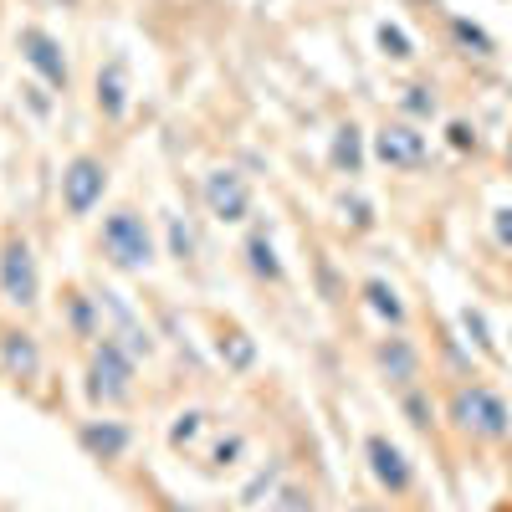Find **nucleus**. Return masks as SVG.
I'll return each instance as SVG.
<instances>
[{
    "instance_id": "1",
    "label": "nucleus",
    "mask_w": 512,
    "mask_h": 512,
    "mask_svg": "<svg viewBox=\"0 0 512 512\" xmlns=\"http://www.w3.org/2000/svg\"><path fill=\"white\" fill-rule=\"evenodd\" d=\"M98 256L118 272V277H144L159 262V241L154 226L139 205H113L103 226H98Z\"/></svg>"
},
{
    "instance_id": "2",
    "label": "nucleus",
    "mask_w": 512,
    "mask_h": 512,
    "mask_svg": "<svg viewBox=\"0 0 512 512\" xmlns=\"http://www.w3.org/2000/svg\"><path fill=\"white\" fill-rule=\"evenodd\" d=\"M139 395V359L128 354L118 338H98L88 344V364H82V400L93 410H123Z\"/></svg>"
},
{
    "instance_id": "3",
    "label": "nucleus",
    "mask_w": 512,
    "mask_h": 512,
    "mask_svg": "<svg viewBox=\"0 0 512 512\" xmlns=\"http://www.w3.org/2000/svg\"><path fill=\"white\" fill-rule=\"evenodd\" d=\"M451 425L461 436H472V441H487V446H497V441H507L512 436V405L492 390V384H456L451 390Z\"/></svg>"
},
{
    "instance_id": "4",
    "label": "nucleus",
    "mask_w": 512,
    "mask_h": 512,
    "mask_svg": "<svg viewBox=\"0 0 512 512\" xmlns=\"http://www.w3.org/2000/svg\"><path fill=\"white\" fill-rule=\"evenodd\" d=\"M0 297L21 318L41 308V262H36L31 236H21V231H11L0 241Z\"/></svg>"
},
{
    "instance_id": "5",
    "label": "nucleus",
    "mask_w": 512,
    "mask_h": 512,
    "mask_svg": "<svg viewBox=\"0 0 512 512\" xmlns=\"http://www.w3.org/2000/svg\"><path fill=\"white\" fill-rule=\"evenodd\" d=\"M108 185H113V169H108L103 154H72V159L62 164V180H57L62 210H67L72 221H88L93 210L103 205Z\"/></svg>"
},
{
    "instance_id": "6",
    "label": "nucleus",
    "mask_w": 512,
    "mask_h": 512,
    "mask_svg": "<svg viewBox=\"0 0 512 512\" xmlns=\"http://www.w3.org/2000/svg\"><path fill=\"white\" fill-rule=\"evenodd\" d=\"M16 52H21V62L31 67V77L41 82V88H52L57 98L72 88V62H67V47H62V36L57 31H47V26H21L16 31Z\"/></svg>"
},
{
    "instance_id": "7",
    "label": "nucleus",
    "mask_w": 512,
    "mask_h": 512,
    "mask_svg": "<svg viewBox=\"0 0 512 512\" xmlns=\"http://www.w3.org/2000/svg\"><path fill=\"white\" fill-rule=\"evenodd\" d=\"M200 200H205V210H210V221H221V226H241V221L251 216V205H256L251 180L241 175L236 164L205 169V175H200Z\"/></svg>"
},
{
    "instance_id": "8",
    "label": "nucleus",
    "mask_w": 512,
    "mask_h": 512,
    "mask_svg": "<svg viewBox=\"0 0 512 512\" xmlns=\"http://www.w3.org/2000/svg\"><path fill=\"white\" fill-rule=\"evenodd\" d=\"M369 154H374L379 164L400 169V175H410V169L431 164V139L420 134V123H384V128H374Z\"/></svg>"
},
{
    "instance_id": "9",
    "label": "nucleus",
    "mask_w": 512,
    "mask_h": 512,
    "mask_svg": "<svg viewBox=\"0 0 512 512\" xmlns=\"http://www.w3.org/2000/svg\"><path fill=\"white\" fill-rule=\"evenodd\" d=\"M134 441H139V431L128 420H118L113 410H93L88 420H77V446L88 451L93 461H103V466L123 461L128 451H134Z\"/></svg>"
},
{
    "instance_id": "10",
    "label": "nucleus",
    "mask_w": 512,
    "mask_h": 512,
    "mask_svg": "<svg viewBox=\"0 0 512 512\" xmlns=\"http://www.w3.org/2000/svg\"><path fill=\"white\" fill-rule=\"evenodd\" d=\"M364 461H369V477L384 497H405L415 487V461L390 441V436H364Z\"/></svg>"
},
{
    "instance_id": "11",
    "label": "nucleus",
    "mask_w": 512,
    "mask_h": 512,
    "mask_svg": "<svg viewBox=\"0 0 512 512\" xmlns=\"http://www.w3.org/2000/svg\"><path fill=\"white\" fill-rule=\"evenodd\" d=\"M93 108L108 128H118L134 108V72H128V57H108L93 77Z\"/></svg>"
},
{
    "instance_id": "12",
    "label": "nucleus",
    "mask_w": 512,
    "mask_h": 512,
    "mask_svg": "<svg viewBox=\"0 0 512 512\" xmlns=\"http://www.w3.org/2000/svg\"><path fill=\"white\" fill-rule=\"evenodd\" d=\"M374 369L384 374V384H395V390H415L420 369H425V354L415 349V338H405L395 328V333H384L374 344Z\"/></svg>"
},
{
    "instance_id": "13",
    "label": "nucleus",
    "mask_w": 512,
    "mask_h": 512,
    "mask_svg": "<svg viewBox=\"0 0 512 512\" xmlns=\"http://www.w3.org/2000/svg\"><path fill=\"white\" fill-rule=\"evenodd\" d=\"M0 369H6V379L16 384H36L41 369H47V359H41V338L21 323H6L0 328Z\"/></svg>"
},
{
    "instance_id": "14",
    "label": "nucleus",
    "mask_w": 512,
    "mask_h": 512,
    "mask_svg": "<svg viewBox=\"0 0 512 512\" xmlns=\"http://www.w3.org/2000/svg\"><path fill=\"white\" fill-rule=\"evenodd\" d=\"M57 313H62V328L77 338V344H98V338H103L98 292H88V287H67V292H62V303H57Z\"/></svg>"
},
{
    "instance_id": "15",
    "label": "nucleus",
    "mask_w": 512,
    "mask_h": 512,
    "mask_svg": "<svg viewBox=\"0 0 512 512\" xmlns=\"http://www.w3.org/2000/svg\"><path fill=\"white\" fill-rule=\"evenodd\" d=\"M241 267L256 277V282H287V262H282V251H277V241H272V231L267 226H251L246 231V241H241Z\"/></svg>"
},
{
    "instance_id": "16",
    "label": "nucleus",
    "mask_w": 512,
    "mask_h": 512,
    "mask_svg": "<svg viewBox=\"0 0 512 512\" xmlns=\"http://www.w3.org/2000/svg\"><path fill=\"white\" fill-rule=\"evenodd\" d=\"M282 477H287V461L282 456H272V461H262L251 472V482L236 492V507H246V512H256V507H267L272 497H277V487H282Z\"/></svg>"
},
{
    "instance_id": "17",
    "label": "nucleus",
    "mask_w": 512,
    "mask_h": 512,
    "mask_svg": "<svg viewBox=\"0 0 512 512\" xmlns=\"http://www.w3.org/2000/svg\"><path fill=\"white\" fill-rule=\"evenodd\" d=\"M328 159H333L338 175H349V180H354V175H364V159H369V149H364V128H359V123H338Z\"/></svg>"
},
{
    "instance_id": "18",
    "label": "nucleus",
    "mask_w": 512,
    "mask_h": 512,
    "mask_svg": "<svg viewBox=\"0 0 512 512\" xmlns=\"http://www.w3.org/2000/svg\"><path fill=\"white\" fill-rule=\"evenodd\" d=\"M364 308L379 318V323H390V328H405V297H400V287L395 282H384V277H369L364 287Z\"/></svg>"
},
{
    "instance_id": "19",
    "label": "nucleus",
    "mask_w": 512,
    "mask_h": 512,
    "mask_svg": "<svg viewBox=\"0 0 512 512\" xmlns=\"http://www.w3.org/2000/svg\"><path fill=\"white\" fill-rule=\"evenodd\" d=\"M216 354H221V364H226L231 374H246V369L256 364V338H251V333H241V328H221Z\"/></svg>"
},
{
    "instance_id": "20",
    "label": "nucleus",
    "mask_w": 512,
    "mask_h": 512,
    "mask_svg": "<svg viewBox=\"0 0 512 512\" xmlns=\"http://www.w3.org/2000/svg\"><path fill=\"white\" fill-rule=\"evenodd\" d=\"M400 113H405L410 123H431V118H441L436 82H410V88H400Z\"/></svg>"
},
{
    "instance_id": "21",
    "label": "nucleus",
    "mask_w": 512,
    "mask_h": 512,
    "mask_svg": "<svg viewBox=\"0 0 512 512\" xmlns=\"http://www.w3.org/2000/svg\"><path fill=\"white\" fill-rule=\"evenodd\" d=\"M205 431H210V415H205L200 405L180 410V415H175V425H169V451H195Z\"/></svg>"
},
{
    "instance_id": "22",
    "label": "nucleus",
    "mask_w": 512,
    "mask_h": 512,
    "mask_svg": "<svg viewBox=\"0 0 512 512\" xmlns=\"http://www.w3.org/2000/svg\"><path fill=\"white\" fill-rule=\"evenodd\" d=\"M164 246H169V256L185 267V262H195V231L175 216V210H164Z\"/></svg>"
},
{
    "instance_id": "23",
    "label": "nucleus",
    "mask_w": 512,
    "mask_h": 512,
    "mask_svg": "<svg viewBox=\"0 0 512 512\" xmlns=\"http://www.w3.org/2000/svg\"><path fill=\"white\" fill-rule=\"evenodd\" d=\"M374 41H379V52L390 57V62H410V57H415V41H410V31H405L400 21H379Z\"/></svg>"
},
{
    "instance_id": "24",
    "label": "nucleus",
    "mask_w": 512,
    "mask_h": 512,
    "mask_svg": "<svg viewBox=\"0 0 512 512\" xmlns=\"http://www.w3.org/2000/svg\"><path fill=\"white\" fill-rule=\"evenodd\" d=\"M451 36H456L472 57H492V52H497V41H492L477 21H466V16H451Z\"/></svg>"
},
{
    "instance_id": "25",
    "label": "nucleus",
    "mask_w": 512,
    "mask_h": 512,
    "mask_svg": "<svg viewBox=\"0 0 512 512\" xmlns=\"http://www.w3.org/2000/svg\"><path fill=\"white\" fill-rule=\"evenodd\" d=\"M241 451H246V436H241V431H231V436H221L216 446L205 451V466H210V472H226V466H236V461H241Z\"/></svg>"
},
{
    "instance_id": "26",
    "label": "nucleus",
    "mask_w": 512,
    "mask_h": 512,
    "mask_svg": "<svg viewBox=\"0 0 512 512\" xmlns=\"http://www.w3.org/2000/svg\"><path fill=\"white\" fill-rule=\"evenodd\" d=\"M267 512H318V507H313V492H308V487L282 482V487H277V497L267 502Z\"/></svg>"
},
{
    "instance_id": "27",
    "label": "nucleus",
    "mask_w": 512,
    "mask_h": 512,
    "mask_svg": "<svg viewBox=\"0 0 512 512\" xmlns=\"http://www.w3.org/2000/svg\"><path fill=\"white\" fill-rule=\"evenodd\" d=\"M400 405H405V415H410V425H415V431H431V425H436V405L425 400V390H420V384L400 395Z\"/></svg>"
},
{
    "instance_id": "28",
    "label": "nucleus",
    "mask_w": 512,
    "mask_h": 512,
    "mask_svg": "<svg viewBox=\"0 0 512 512\" xmlns=\"http://www.w3.org/2000/svg\"><path fill=\"white\" fill-rule=\"evenodd\" d=\"M338 216H344V226H354V231H369L374 226V205L364 195H344L338 200Z\"/></svg>"
},
{
    "instance_id": "29",
    "label": "nucleus",
    "mask_w": 512,
    "mask_h": 512,
    "mask_svg": "<svg viewBox=\"0 0 512 512\" xmlns=\"http://www.w3.org/2000/svg\"><path fill=\"white\" fill-rule=\"evenodd\" d=\"M21 103H26L36 118H52V113H57V93H52V88H41L36 77H31V82H21Z\"/></svg>"
},
{
    "instance_id": "30",
    "label": "nucleus",
    "mask_w": 512,
    "mask_h": 512,
    "mask_svg": "<svg viewBox=\"0 0 512 512\" xmlns=\"http://www.w3.org/2000/svg\"><path fill=\"white\" fill-rule=\"evenodd\" d=\"M461 328H466V338H472L477 349H492V333H487V318H482L477 308H461Z\"/></svg>"
},
{
    "instance_id": "31",
    "label": "nucleus",
    "mask_w": 512,
    "mask_h": 512,
    "mask_svg": "<svg viewBox=\"0 0 512 512\" xmlns=\"http://www.w3.org/2000/svg\"><path fill=\"white\" fill-rule=\"evenodd\" d=\"M492 236H497L502 251H512V205H502L497 216H492Z\"/></svg>"
},
{
    "instance_id": "32",
    "label": "nucleus",
    "mask_w": 512,
    "mask_h": 512,
    "mask_svg": "<svg viewBox=\"0 0 512 512\" xmlns=\"http://www.w3.org/2000/svg\"><path fill=\"white\" fill-rule=\"evenodd\" d=\"M451 144H456V149H477V134H472L466 123H451Z\"/></svg>"
},
{
    "instance_id": "33",
    "label": "nucleus",
    "mask_w": 512,
    "mask_h": 512,
    "mask_svg": "<svg viewBox=\"0 0 512 512\" xmlns=\"http://www.w3.org/2000/svg\"><path fill=\"white\" fill-rule=\"evenodd\" d=\"M507 164H512V144H507Z\"/></svg>"
}]
</instances>
